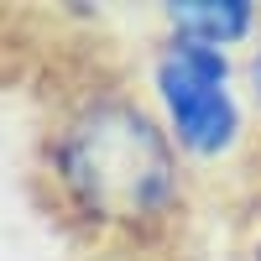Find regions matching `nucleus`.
<instances>
[{
  "label": "nucleus",
  "mask_w": 261,
  "mask_h": 261,
  "mask_svg": "<svg viewBox=\"0 0 261 261\" xmlns=\"http://www.w3.org/2000/svg\"><path fill=\"white\" fill-rule=\"evenodd\" d=\"M53 162L73 204L105 225H157L183 199V167L167 125L125 94L84 105L58 130Z\"/></svg>",
  "instance_id": "1"
},
{
  "label": "nucleus",
  "mask_w": 261,
  "mask_h": 261,
  "mask_svg": "<svg viewBox=\"0 0 261 261\" xmlns=\"http://www.w3.org/2000/svg\"><path fill=\"white\" fill-rule=\"evenodd\" d=\"M230 79H235L230 53L188 42V37L162 42L157 63H151V89H157L162 125L178 151H188L199 162H220L241 146L246 115H241Z\"/></svg>",
  "instance_id": "2"
},
{
  "label": "nucleus",
  "mask_w": 261,
  "mask_h": 261,
  "mask_svg": "<svg viewBox=\"0 0 261 261\" xmlns=\"http://www.w3.org/2000/svg\"><path fill=\"white\" fill-rule=\"evenodd\" d=\"M167 27H172V37H188V42L225 53L261 32V11L251 0H183V6H167Z\"/></svg>",
  "instance_id": "3"
},
{
  "label": "nucleus",
  "mask_w": 261,
  "mask_h": 261,
  "mask_svg": "<svg viewBox=\"0 0 261 261\" xmlns=\"http://www.w3.org/2000/svg\"><path fill=\"white\" fill-rule=\"evenodd\" d=\"M246 94H251V110H256V120H261V32H256V42H251V53H246Z\"/></svg>",
  "instance_id": "4"
},
{
  "label": "nucleus",
  "mask_w": 261,
  "mask_h": 261,
  "mask_svg": "<svg viewBox=\"0 0 261 261\" xmlns=\"http://www.w3.org/2000/svg\"><path fill=\"white\" fill-rule=\"evenodd\" d=\"M241 261H261V199L246 220V235H241Z\"/></svg>",
  "instance_id": "5"
}]
</instances>
